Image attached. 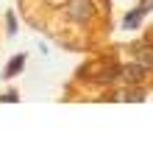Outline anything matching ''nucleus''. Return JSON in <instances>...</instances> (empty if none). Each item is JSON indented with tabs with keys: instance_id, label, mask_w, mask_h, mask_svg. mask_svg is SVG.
I'll list each match as a JSON object with an SVG mask.
<instances>
[{
	"instance_id": "1",
	"label": "nucleus",
	"mask_w": 153,
	"mask_h": 159,
	"mask_svg": "<svg viewBox=\"0 0 153 159\" xmlns=\"http://www.w3.org/2000/svg\"><path fill=\"white\" fill-rule=\"evenodd\" d=\"M78 75H81V78H86V81L111 84V81H117V78H120V64H117V61H111V59H95V61L84 64V67L78 70Z\"/></svg>"
},
{
	"instance_id": "2",
	"label": "nucleus",
	"mask_w": 153,
	"mask_h": 159,
	"mask_svg": "<svg viewBox=\"0 0 153 159\" xmlns=\"http://www.w3.org/2000/svg\"><path fill=\"white\" fill-rule=\"evenodd\" d=\"M95 17V3L92 0H70L67 3V20L72 22H89Z\"/></svg>"
},
{
	"instance_id": "3",
	"label": "nucleus",
	"mask_w": 153,
	"mask_h": 159,
	"mask_svg": "<svg viewBox=\"0 0 153 159\" xmlns=\"http://www.w3.org/2000/svg\"><path fill=\"white\" fill-rule=\"evenodd\" d=\"M145 73H148V70H145L142 64H137V61H134V64H125V67H120V78H123L125 84H142Z\"/></svg>"
},
{
	"instance_id": "4",
	"label": "nucleus",
	"mask_w": 153,
	"mask_h": 159,
	"mask_svg": "<svg viewBox=\"0 0 153 159\" xmlns=\"http://www.w3.org/2000/svg\"><path fill=\"white\" fill-rule=\"evenodd\" d=\"M131 50L137 53V64H142L145 70H153V45L139 42V45H134Z\"/></svg>"
},
{
	"instance_id": "5",
	"label": "nucleus",
	"mask_w": 153,
	"mask_h": 159,
	"mask_svg": "<svg viewBox=\"0 0 153 159\" xmlns=\"http://www.w3.org/2000/svg\"><path fill=\"white\" fill-rule=\"evenodd\" d=\"M117 101H131V103L145 101V89H142V84H128V87L117 95Z\"/></svg>"
},
{
	"instance_id": "6",
	"label": "nucleus",
	"mask_w": 153,
	"mask_h": 159,
	"mask_svg": "<svg viewBox=\"0 0 153 159\" xmlns=\"http://www.w3.org/2000/svg\"><path fill=\"white\" fill-rule=\"evenodd\" d=\"M22 67H25V53H20L17 59H11V61L6 64V70H3V78H14V75H17Z\"/></svg>"
},
{
	"instance_id": "7",
	"label": "nucleus",
	"mask_w": 153,
	"mask_h": 159,
	"mask_svg": "<svg viewBox=\"0 0 153 159\" xmlns=\"http://www.w3.org/2000/svg\"><path fill=\"white\" fill-rule=\"evenodd\" d=\"M142 17H145V14H142V11H139V6H137L131 14H125V17H123V28H137Z\"/></svg>"
},
{
	"instance_id": "8",
	"label": "nucleus",
	"mask_w": 153,
	"mask_h": 159,
	"mask_svg": "<svg viewBox=\"0 0 153 159\" xmlns=\"http://www.w3.org/2000/svg\"><path fill=\"white\" fill-rule=\"evenodd\" d=\"M17 98H20L17 92H6V95H0V101H3V103H14Z\"/></svg>"
},
{
	"instance_id": "9",
	"label": "nucleus",
	"mask_w": 153,
	"mask_h": 159,
	"mask_svg": "<svg viewBox=\"0 0 153 159\" xmlns=\"http://www.w3.org/2000/svg\"><path fill=\"white\" fill-rule=\"evenodd\" d=\"M151 8H153V0H142V3H139V11H142V14H148Z\"/></svg>"
},
{
	"instance_id": "10",
	"label": "nucleus",
	"mask_w": 153,
	"mask_h": 159,
	"mask_svg": "<svg viewBox=\"0 0 153 159\" xmlns=\"http://www.w3.org/2000/svg\"><path fill=\"white\" fill-rule=\"evenodd\" d=\"M6 22H8V31L14 34V31H17V20H14V14H8V17H6Z\"/></svg>"
}]
</instances>
